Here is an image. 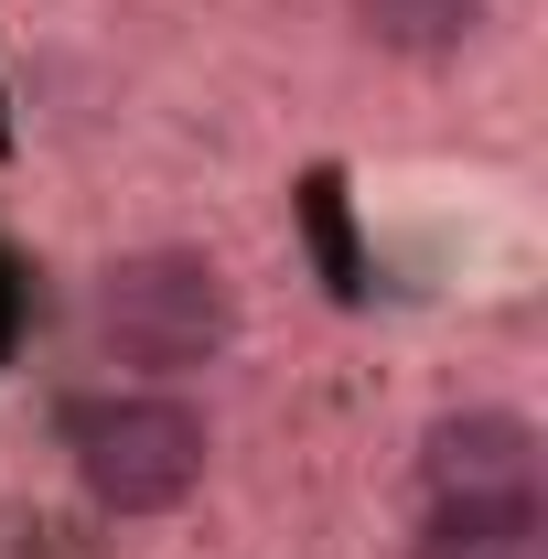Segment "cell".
I'll use <instances>...</instances> for the list:
<instances>
[{
  "label": "cell",
  "mask_w": 548,
  "mask_h": 559,
  "mask_svg": "<svg viewBox=\"0 0 548 559\" xmlns=\"http://www.w3.org/2000/svg\"><path fill=\"white\" fill-rule=\"evenodd\" d=\"M430 506H538V430L516 409H452L419 441Z\"/></svg>",
  "instance_id": "3"
},
{
  "label": "cell",
  "mask_w": 548,
  "mask_h": 559,
  "mask_svg": "<svg viewBox=\"0 0 548 559\" xmlns=\"http://www.w3.org/2000/svg\"><path fill=\"white\" fill-rule=\"evenodd\" d=\"M226 334H237V290L205 248H140L97 280V345L119 366L183 377V366L226 355Z\"/></svg>",
  "instance_id": "1"
},
{
  "label": "cell",
  "mask_w": 548,
  "mask_h": 559,
  "mask_svg": "<svg viewBox=\"0 0 548 559\" xmlns=\"http://www.w3.org/2000/svg\"><path fill=\"white\" fill-rule=\"evenodd\" d=\"M65 452H75V474H86V495L108 516H162V506H183V495L205 485L215 441H205V419L183 409V399L130 388V399H75Z\"/></svg>",
  "instance_id": "2"
},
{
  "label": "cell",
  "mask_w": 548,
  "mask_h": 559,
  "mask_svg": "<svg viewBox=\"0 0 548 559\" xmlns=\"http://www.w3.org/2000/svg\"><path fill=\"white\" fill-rule=\"evenodd\" d=\"M419 559H548L538 506H430Z\"/></svg>",
  "instance_id": "4"
},
{
  "label": "cell",
  "mask_w": 548,
  "mask_h": 559,
  "mask_svg": "<svg viewBox=\"0 0 548 559\" xmlns=\"http://www.w3.org/2000/svg\"><path fill=\"white\" fill-rule=\"evenodd\" d=\"M355 22H366L388 55H452L484 22V0H355Z\"/></svg>",
  "instance_id": "5"
}]
</instances>
